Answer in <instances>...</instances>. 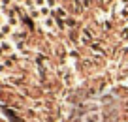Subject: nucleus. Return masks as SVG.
<instances>
[{
  "mask_svg": "<svg viewBox=\"0 0 128 122\" xmlns=\"http://www.w3.org/2000/svg\"><path fill=\"white\" fill-rule=\"evenodd\" d=\"M42 24H44L47 30H55V28H56V21H55V17H45V19H42Z\"/></svg>",
  "mask_w": 128,
  "mask_h": 122,
  "instance_id": "obj_1",
  "label": "nucleus"
},
{
  "mask_svg": "<svg viewBox=\"0 0 128 122\" xmlns=\"http://www.w3.org/2000/svg\"><path fill=\"white\" fill-rule=\"evenodd\" d=\"M0 51L4 53V55H12L13 45H12V43H8V41H0Z\"/></svg>",
  "mask_w": 128,
  "mask_h": 122,
  "instance_id": "obj_2",
  "label": "nucleus"
},
{
  "mask_svg": "<svg viewBox=\"0 0 128 122\" xmlns=\"http://www.w3.org/2000/svg\"><path fill=\"white\" fill-rule=\"evenodd\" d=\"M55 56H56V58H60V62L64 60V56H66V51H64L62 45H55Z\"/></svg>",
  "mask_w": 128,
  "mask_h": 122,
  "instance_id": "obj_3",
  "label": "nucleus"
},
{
  "mask_svg": "<svg viewBox=\"0 0 128 122\" xmlns=\"http://www.w3.org/2000/svg\"><path fill=\"white\" fill-rule=\"evenodd\" d=\"M87 122H100V113H90L87 115V118H85Z\"/></svg>",
  "mask_w": 128,
  "mask_h": 122,
  "instance_id": "obj_4",
  "label": "nucleus"
},
{
  "mask_svg": "<svg viewBox=\"0 0 128 122\" xmlns=\"http://www.w3.org/2000/svg\"><path fill=\"white\" fill-rule=\"evenodd\" d=\"M12 24H8V23H4V24H2V26H0V32H2V34H4V36H8L10 34V32H12Z\"/></svg>",
  "mask_w": 128,
  "mask_h": 122,
  "instance_id": "obj_5",
  "label": "nucleus"
},
{
  "mask_svg": "<svg viewBox=\"0 0 128 122\" xmlns=\"http://www.w3.org/2000/svg\"><path fill=\"white\" fill-rule=\"evenodd\" d=\"M47 8H51V9H56V0H47Z\"/></svg>",
  "mask_w": 128,
  "mask_h": 122,
  "instance_id": "obj_6",
  "label": "nucleus"
},
{
  "mask_svg": "<svg viewBox=\"0 0 128 122\" xmlns=\"http://www.w3.org/2000/svg\"><path fill=\"white\" fill-rule=\"evenodd\" d=\"M34 4H36L38 8H44V6L47 4V0H34Z\"/></svg>",
  "mask_w": 128,
  "mask_h": 122,
  "instance_id": "obj_7",
  "label": "nucleus"
},
{
  "mask_svg": "<svg viewBox=\"0 0 128 122\" xmlns=\"http://www.w3.org/2000/svg\"><path fill=\"white\" fill-rule=\"evenodd\" d=\"M4 24V13H0V26Z\"/></svg>",
  "mask_w": 128,
  "mask_h": 122,
  "instance_id": "obj_8",
  "label": "nucleus"
},
{
  "mask_svg": "<svg viewBox=\"0 0 128 122\" xmlns=\"http://www.w3.org/2000/svg\"><path fill=\"white\" fill-rule=\"evenodd\" d=\"M0 8H2V0H0Z\"/></svg>",
  "mask_w": 128,
  "mask_h": 122,
  "instance_id": "obj_9",
  "label": "nucleus"
}]
</instances>
